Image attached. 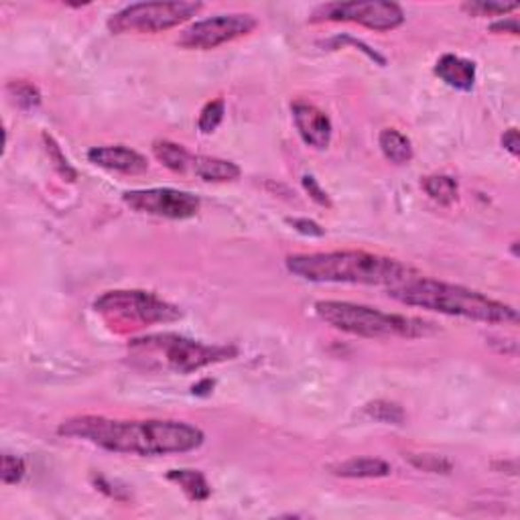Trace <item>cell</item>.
<instances>
[{
  "label": "cell",
  "mask_w": 520,
  "mask_h": 520,
  "mask_svg": "<svg viewBox=\"0 0 520 520\" xmlns=\"http://www.w3.org/2000/svg\"><path fill=\"white\" fill-rule=\"evenodd\" d=\"M61 437L82 439L112 453L140 455V458H157V455L187 453L203 445L206 435L200 427L185 421L169 419H110L100 414H80L58 427Z\"/></svg>",
  "instance_id": "6da1fadb"
},
{
  "label": "cell",
  "mask_w": 520,
  "mask_h": 520,
  "mask_svg": "<svg viewBox=\"0 0 520 520\" xmlns=\"http://www.w3.org/2000/svg\"><path fill=\"white\" fill-rule=\"evenodd\" d=\"M291 275L309 280V283L334 285H370L390 287L403 285L419 277L421 272L397 258L372 255L364 250H334L309 252V255H291L285 260Z\"/></svg>",
  "instance_id": "7a4b0ae2"
},
{
  "label": "cell",
  "mask_w": 520,
  "mask_h": 520,
  "mask_svg": "<svg viewBox=\"0 0 520 520\" xmlns=\"http://www.w3.org/2000/svg\"><path fill=\"white\" fill-rule=\"evenodd\" d=\"M389 297L406 307L444 313L449 318L490 323V326H518V311L512 305L496 301L480 291L461 285L444 283L423 275L390 287Z\"/></svg>",
  "instance_id": "3957f363"
},
{
  "label": "cell",
  "mask_w": 520,
  "mask_h": 520,
  "mask_svg": "<svg viewBox=\"0 0 520 520\" xmlns=\"http://www.w3.org/2000/svg\"><path fill=\"white\" fill-rule=\"evenodd\" d=\"M318 318L337 332L368 337V340H419L437 332L435 323L400 313H384L381 309L350 303V301H318Z\"/></svg>",
  "instance_id": "277c9868"
},
{
  "label": "cell",
  "mask_w": 520,
  "mask_h": 520,
  "mask_svg": "<svg viewBox=\"0 0 520 520\" xmlns=\"http://www.w3.org/2000/svg\"><path fill=\"white\" fill-rule=\"evenodd\" d=\"M130 352L143 360L157 362L161 368L177 374H192L217 362L236 358L234 346H209L177 334H154L130 342Z\"/></svg>",
  "instance_id": "5b68a950"
},
{
  "label": "cell",
  "mask_w": 520,
  "mask_h": 520,
  "mask_svg": "<svg viewBox=\"0 0 520 520\" xmlns=\"http://www.w3.org/2000/svg\"><path fill=\"white\" fill-rule=\"evenodd\" d=\"M94 309L110 323L135 327L154 326V323H171L184 315L177 305L161 299L159 295L138 289H116L102 293L94 301Z\"/></svg>",
  "instance_id": "8992f818"
},
{
  "label": "cell",
  "mask_w": 520,
  "mask_h": 520,
  "mask_svg": "<svg viewBox=\"0 0 520 520\" xmlns=\"http://www.w3.org/2000/svg\"><path fill=\"white\" fill-rule=\"evenodd\" d=\"M203 9L201 3H137L124 6L108 19L112 35H145L175 29Z\"/></svg>",
  "instance_id": "52a82bcc"
},
{
  "label": "cell",
  "mask_w": 520,
  "mask_h": 520,
  "mask_svg": "<svg viewBox=\"0 0 520 520\" xmlns=\"http://www.w3.org/2000/svg\"><path fill=\"white\" fill-rule=\"evenodd\" d=\"M309 23H356L370 31L386 33L405 23V11L397 3H326L315 6Z\"/></svg>",
  "instance_id": "ba28073f"
},
{
  "label": "cell",
  "mask_w": 520,
  "mask_h": 520,
  "mask_svg": "<svg viewBox=\"0 0 520 520\" xmlns=\"http://www.w3.org/2000/svg\"><path fill=\"white\" fill-rule=\"evenodd\" d=\"M258 27V20L248 12H226L198 20L177 37V45L195 51H209L220 45L232 43L250 35Z\"/></svg>",
  "instance_id": "9c48e42d"
},
{
  "label": "cell",
  "mask_w": 520,
  "mask_h": 520,
  "mask_svg": "<svg viewBox=\"0 0 520 520\" xmlns=\"http://www.w3.org/2000/svg\"><path fill=\"white\" fill-rule=\"evenodd\" d=\"M122 201L138 214L165 217V220H189L198 216L201 208L198 195L173 187L132 189L122 193Z\"/></svg>",
  "instance_id": "30bf717a"
},
{
  "label": "cell",
  "mask_w": 520,
  "mask_h": 520,
  "mask_svg": "<svg viewBox=\"0 0 520 520\" xmlns=\"http://www.w3.org/2000/svg\"><path fill=\"white\" fill-rule=\"evenodd\" d=\"M293 122L301 140L315 151H326L332 145L334 126L326 112L307 102H295L291 106Z\"/></svg>",
  "instance_id": "8fae6325"
},
{
  "label": "cell",
  "mask_w": 520,
  "mask_h": 520,
  "mask_svg": "<svg viewBox=\"0 0 520 520\" xmlns=\"http://www.w3.org/2000/svg\"><path fill=\"white\" fill-rule=\"evenodd\" d=\"M88 161L96 167L124 175H138L149 169V161H146L143 154L135 149H129V146L124 145L94 146V149L88 151Z\"/></svg>",
  "instance_id": "7c38bea8"
},
{
  "label": "cell",
  "mask_w": 520,
  "mask_h": 520,
  "mask_svg": "<svg viewBox=\"0 0 520 520\" xmlns=\"http://www.w3.org/2000/svg\"><path fill=\"white\" fill-rule=\"evenodd\" d=\"M435 75L458 92H472L476 86V63L460 55L445 53L435 63Z\"/></svg>",
  "instance_id": "4fadbf2b"
},
{
  "label": "cell",
  "mask_w": 520,
  "mask_h": 520,
  "mask_svg": "<svg viewBox=\"0 0 520 520\" xmlns=\"http://www.w3.org/2000/svg\"><path fill=\"white\" fill-rule=\"evenodd\" d=\"M337 477H348V480H370V477H386L390 476L392 468L389 461L381 458H352L346 461L332 463L327 468Z\"/></svg>",
  "instance_id": "5bb4252c"
},
{
  "label": "cell",
  "mask_w": 520,
  "mask_h": 520,
  "mask_svg": "<svg viewBox=\"0 0 520 520\" xmlns=\"http://www.w3.org/2000/svg\"><path fill=\"white\" fill-rule=\"evenodd\" d=\"M193 173L200 179L208 181V184H228V181H236L240 177V167L232 161L217 159V157H206V154H198L193 157Z\"/></svg>",
  "instance_id": "9a60e30c"
},
{
  "label": "cell",
  "mask_w": 520,
  "mask_h": 520,
  "mask_svg": "<svg viewBox=\"0 0 520 520\" xmlns=\"http://www.w3.org/2000/svg\"><path fill=\"white\" fill-rule=\"evenodd\" d=\"M167 480L177 484L189 500L193 502H206L212 496V486L198 469H169Z\"/></svg>",
  "instance_id": "2e32d148"
},
{
  "label": "cell",
  "mask_w": 520,
  "mask_h": 520,
  "mask_svg": "<svg viewBox=\"0 0 520 520\" xmlns=\"http://www.w3.org/2000/svg\"><path fill=\"white\" fill-rule=\"evenodd\" d=\"M378 146L392 165H409L413 161V143L397 129H384L378 135Z\"/></svg>",
  "instance_id": "e0dca14e"
},
{
  "label": "cell",
  "mask_w": 520,
  "mask_h": 520,
  "mask_svg": "<svg viewBox=\"0 0 520 520\" xmlns=\"http://www.w3.org/2000/svg\"><path fill=\"white\" fill-rule=\"evenodd\" d=\"M153 154L161 165H165L175 173H185L187 167H192L193 163V157L187 153L185 146L173 143V140H154Z\"/></svg>",
  "instance_id": "ac0fdd59"
},
{
  "label": "cell",
  "mask_w": 520,
  "mask_h": 520,
  "mask_svg": "<svg viewBox=\"0 0 520 520\" xmlns=\"http://www.w3.org/2000/svg\"><path fill=\"white\" fill-rule=\"evenodd\" d=\"M421 187H423L429 198L437 201L439 206H452L460 195L458 181L444 173L427 175V177H423V181H421Z\"/></svg>",
  "instance_id": "d6986e66"
},
{
  "label": "cell",
  "mask_w": 520,
  "mask_h": 520,
  "mask_svg": "<svg viewBox=\"0 0 520 520\" xmlns=\"http://www.w3.org/2000/svg\"><path fill=\"white\" fill-rule=\"evenodd\" d=\"M364 414L368 419L378 421V423L384 425H403L406 421V413L398 403H392V400H372L366 406H364Z\"/></svg>",
  "instance_id": "ffe728a7"
},
{
  "label": "cell",
  "mask_w": 520,
  "mask_h": 520,
  "mask_svg": "<svg viewBox=\"0 0 520 520\" xmlns=\"http://www.w3.org/2000/svg\"><path fill=\"white\" fill-rule=\"evenodd\" d=\"M405 460L411 463L413 468L421 469V472L427 474H441L447 476L453 472V461L444 458V455L435 453H406Z\"/></svg>",
  "instance_id": "44dd1931"
},
{
  "label": "cell",
  "mask_w": 520,
  "mask_h": 520,
  "mask_svg": "<svg viewBox=\"0 0 520 520\" xmlns=\"http://www.w3.org/2000/svg\"><path fill=\"white\" fill-rule=\"evenodd\" d=\"M516 9L518 3H500V0H472L461 4V11L472 17H504Z\"/></svg>",
  "instance_id": "7402d4cb"
},
{
  "label": "cell",
  "mask_w": 520,
  "mask_h": 520,
  "mask_svg": "<svg viewBox=\"0 0 520 520\" xmlns=\"http://www.w3.org/2000/svg\"><path fill=\"white\" fill-rule=\"evenodd\" d=\"M6 90H9V96L20 110H35L41 106V92L31 82H11Z\"/></svg>",
  "instance_id": "603a6c76"
},
{
  "label": "cell",
  "mask_w": 520,
  "mask_h": 520,
  "mask_svg": "<svg viewBox=\"0 0 520 520\" xmlns=\"http://www.w3.org/2000/svg\"><path fill=\"white\" fill-rule=\"evenodd\" d=\"M43 143H45V151L49 154V161H51L55 171H58L61 177H66L67 181H75L77 179V173L75 169L69 165V161L66 154H63L61 146L58 145V140H55L51 135H47V132H43Z\"/></svg>",
  "instance_id": "cb8c5ba5"
},
{
  "label": "cell",
  "mask_w": 520,
  "mask_h": 520,
  "mask_svg": "<svg viewBox=\"0 0 520 520\" xmlns=\"http://www.w3.org/2000/svg\"><path fill=\"white\" fill-rule=\"evenodd\" d=\"M224 114H226V104H224V100L217 98V100L208 102L200 112L198 129L203 132V135H209V132H214L217 126L222 124Z\"/></svg>",
  "instance_id": "d4e9b609"
},
{
  "label": "cell",
  "mask_w": 520,
  "mask_h": 520,
  "mask_svg": "<svg viewBox=\"0 0 520 520\" xmlns=\"http://www.w3.org/2000/svg\"><path fill=\"white\" fill-rule=\"evenodd\" d=\"M27 474V463L23 458L12 453H4L3 455V472H0V477H3V484H19L23 480Z\"/></svg>",
  "instance_id": "484cf974"
},
{
  "label": "cell",
  "mask_w": 520,
  "mask_h": 520,
  "mask_svg": "<svg viewBox=\"0 0 520 520\" xmlns=\"http://www.w3.org/2000/svg\"><path fill=\"white\" fill-rule=\"evenodd\" d=\"M301 184H303V189L309 193V198H311L318 206L321 208H332V200H329V193L326 192L319 185V181L313 177V175H303V179H301Z\"/></svg>",
  "instance_id": "4316f807"
},
{
  "label": "cell",
  "mask_w": 520,
  "mask_h": 520,
  "mask_svg": "<svg viewBox=\"0 0 520 520\" xmlns=\"http://www.w3.org/2000/svg\"><path fill=\"white\" fill-rule=\"evenodd\" d=\"M287 224L299 234L309 236V238H323L326 236V230H323L318 222L309 220V217H289Z\"/></svg>",
  "instance_id": "83f0119b"
},
{
  "label": "cell",
  "mask_w": 520,
  "mask_h": 520,
  "mask_svg": "<svg viewBox=\"0 0 520 520\" xmlns=\"http://www.w3.org/2000/svg\"><path fill=\"white\" fill-rule=\"evenodd\" d=\"M492 33H508V35H518V19L510 17V19H500L496 23L490 25Z\"/></svg>",
  "instance_id": "f1b7e54d"
},
{
  "label": "cell",
  "mask_w": 520,
  "mask_h": 520,
  "mask_svg": "<svg viewBox=\"0 0 520 520\" xmlns=\"http://www.w3.org/2000/svg\"><path fill=\"white\" fill-rule=\"evenodd\" d=\"M502 146L504 151H508L512 157H518L520 153V138H518V130L516 129H508L502 135Z\"/></svg>",
  "instance_id": "f546056e"
},
{
  "label": "cell",
  "mask_w": 520,
  "mask_h": 520,
  "mask_svg": "<svg viewBox=\"0 0 520 520\" xmlns=\"http://www.w3.org/2000/svg\"><path fill=\"white\" fill-rule=\"evenodd\" d=\"M214 381L212 378H203L201 382H198V384H193V389H192V392L193 395H198V397H206V395H209V392L214 390Z\"/></svg>",
  "instance_id": "4dcf8cb0"
}]
</instances>
